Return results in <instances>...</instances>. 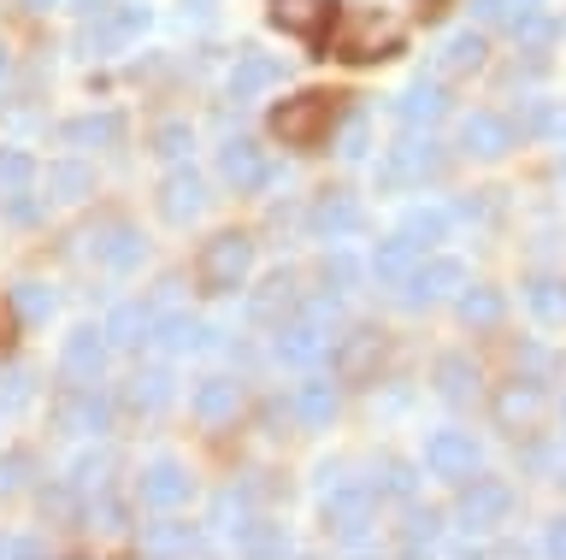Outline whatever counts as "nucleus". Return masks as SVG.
Segmentation results:
<instances>
[{
	"instance_id": "0eeeda50",
	"label": "nucleus",
	"mask_w": 566,
	"mask_h": 560,
	"mask_svg": "<svg viewBox=\"0 0 566 560\" xmlns=\"http://www.w3.org/2000/svg\"><path fill=\"white\" fill-rule=\"evenodd\" d=\"M431 466L449 472V478H472V443H467V436H437V443H431Z\"/></svg>"
},
{
	"instance_id": "f8f14e48",
	"label": "nucleus",
	"mask_w": 566,
	"mask_h": 560,
	"mask_svg": "<svg viewBox=\"0 0 566 560\" xmlns=\"http://www.w3.org/2000/svg\"><path fill=\"white\" fill-rule=\"evenodd\" d=\"M118 136V118H77L65 125V142H113Z\"/></svg>"
},
{
	"instance_id": "20e7f679",
	"label": "nucleus",
	"mask_w": 566,
	"mask_h": 560,
	"mask_svg": "<svg viewBox=\"0 0 566 560\" xmlns=\"http://www.w3.org/2000/svg\"><path fill=\"white\" fill-rule=\"evenodd\" d=\"M242 272H248V236H212L201 249V289L224 295V289H237Z\"/></svg>"
},
{
	"instance_id": "f257e3e1",
	"label": "nucleus",
	"mask_w": 566,
	"mask_h": 560,
	"mask_svg": "<svg viewBox=\"0 0 566 560\" xmlns=\"http://www.w3.org/2000/svg\"><path fill=\"white\" fill-rule=\"evenodd\" d=\"M336 118H343V95L307 89V95H295V101H283V107H272V136H277L283 148H318V142L336 130Z\"/></svg>"
},
{
	"instance_id": "f03ea898",
	"label": "nucleus",
	"mask_w": 566,
	"mask_h": 560,
	"mask_svg": "<svg viewBox=\"0 0 566 560\" xmlns=\"http://www.w3.org/2000/svg\"><path fill=\"white\" fill-rule=\"evenodd\" d=\"M401 47V30L378 19V12H366V19H354L348 36H336V60H348V65H366V60H389Z\"/></svg>"
},
{
	"instance_id": "ddd939ff",
	"label": "nucleus",
	"mask_w": 566,
	"mask_h": 560,
	"mask_svg": "<svg viewBox=\"0 0 566 560\" xmlns=\"http://www.w3.org/2000/svg\"><path fill=\"white\" fill-rule=\"evenodd\" d=\"M195 408H201L207 419H219V413H230V408H237V383H207V390L195 395Z\"/></svg>"
},
{
	"instance_id": "f3484780",
	"label": "nucleus",
	"mask_w": 566,
	"mask_h": 560,
	"mask_svg": "<svg viewBox=\"0 0 566 560\" xmlns=\"http://www.w3.org/2000/svg\"><path fill=\"white\" fill-rule=\"evenodd\" d=\"M230 178H242V183H260V160H248L242 148H230V160H224Z\"/></svg>"
},
{
	"instance_id": "aec40b11",
	"label": "nucleus",
	"mask_w": 566,
	"mask_h": 560,
	"mask_svg": "<svg viewBox=\"0 0 566 560\" xmlns=\"http://www.w3.org/2000/svg\"><path fill=\"white\" fill-rule=\"evenodd\" d=\"M12 330H18V319H12V302H0V348L12 342Z\"/></svg>"
},
{
	"instance_id": "dca6fc26",
	"label": "nucleus",
	"mask_w": 566,
	"mask_h": 560,
	"mask_svg": "<svg viewBox=\"0 0 566 560\" xmlns=\"http://www.w3.org/2000/svg\"><path fill=\"white\" fill-rule=\"evenodd\" d=\"M88 178L77 166H60V171H48V189H60V201H77V189H83Z\"/></svg>"
},
{
	"instance_id": "9b49d317",
	"label": "nucleus",
	"mask_w": 566,
	"mask_h": 560,
	"mask_svg": "<svg viewBox=\"0 0 566 560\" xmlns=\"http://www.w3.org/2000/svg\"><path fill=\"white\" fill-rule=\"evenodd\" d=\"M142 330H148V313H142V307H118L113 325H106V337H113V342H142Z\"/></svg>"
},
{
	"instance_id": "6e6552de",
	"label": "nucleus",
	"mask_w": 566,
	"mask_h": 560,
	"mask_svg": "<svg viewBox=\"0 0 566 560\" xmlns=\"http://www.w3.org/2000/svg\"><path fill=\"white\" fill-rule=\"evenodd\" d=\"M184 472H177V466H154L148 472V478H142V496H148L154 507H171V501H184Z\"/></svg>"
},
{
	"instance_id": "423d86ee",
	"label": "nucleus",
	"mask_w": 566,
	"mask_h": 560,
	"mask_svg": "<svg viewBox=\"0 0 566 560\" xmlns=\"http://www.w3.org/2000/svg\"><path fill=\"white\" fill-rule=\"evenodd\" d=\"M65 372L77 383H95V372H101V337L95 330H77V337L65 342Z\"/></svg>"
},
{
	"instance_id": "412c9836",
	"label": "nucleus",
	"mask_w": 566,
	"mask_h": 560,
	"mask_svg": "<svg viewBox=\"0 0 566 560\" xmlns=\"http://www.w3.org/2000/svg\"><path fill=\"white\" fill-rule=\"evenodd\" d=\"M0 72H7V47H0Z\"/></svg>"
},
{
	"instance_id": "6ab92c4d",
	"label": "nucleus",
	"mask_w": 566,
	"mask_h": 560,
	"mask_svg": "<svg viewBox=\"0 0 566 560\" xmlns=\"http://www.w3.org/2000/svg\"><path fill=\"white\" fill-rule=\"evenodd\" d=\"M265 77H272V65H265V60H248L242 72H237V95H242V89H260Z\"/></svg>"
},
{
	"instance_id": "2eb2a0df",
	"label": "nucleus",
	"mask_w": 566,
	"mask_h": 560,
	"mask_svg": "<svg viewBox=\"0 0 566 560\" xmlns=\"http://www.w3.org/2000/svg\"><path fill=\"white\" fill-rule=\"evenodd\" d=\"M507 507L502 489H478V496H467V519H495Z\"/></svg>"
},
{
	"instance_id": "4468645a",
	"label": "nucleus",
	"mask_w": 566,
	"mask_h": 560,
	"mask_svg": "<svg viewBox=\"0 0 566 560\" xmlns=\"http://www.w3.org/2000/svg\"><path fill=\"white\" fill-rule=\"evenodd\" d=\"M24 183H30V160H24V154H0V189H12V196H18Z\"/></svg>"
},
{
	"instance_id": "4be33fe9",
	"label": "nucleus",
	"mask_w": 566,
	"mask_h": 560,
	"mask_svg": "<svg viewBox=\"0 0 566 560\" xmlns=\"http://www.w3.org/2000/svg\"><path fill=\"white\" fill-rule=\"evenodd\" d=\"M30 7H53V0H30Z\"/></svg>"
},
{
	"instance_id": "a211bd4d",
	"label": "nucleus",
	"mask_w": 566,
	"mask_h": 560,
	"mask_svg": "<svg viewBox=\"0 0 566 560\" xmlns=\"http://www.w3.org/2000/svg\"><path fill=\"white\" fill-rule=\"evenodd\" d=\"M42 542H24V537H0V560H35Z\"/></svg>"
},
{
	"instance_id": "7ed1b4c3",
	"label": "nucleus",
	"mask_w": 566,
	"mask_h": 560,
	"mask_svg": "<svg viewBox=\"0 0 566 560\" xmlns=\"http://www.w3.org/2000/svg\"><path fill=\"white\" fill-rule=\"evenodd\" d=\"M272 24L283 30V36L325 42L331 24H336V0H272Z\"/></svg>"
},
{
	"instance_id": "9d476101",
	"label": "nucleus",
	"mask_w": 566,
	"mask_h": 560,
	"mask_svg": "<svg viewBox=\"0 0 566 560\" xmlns=\"http://www.w3.org/2000/svg\"><path fill=\"white\" fill-rule=\"evenodd\" d=\"M478 60H484V42H478L472 30H467V36H454L449 47H442V72H472Z\"/></svg>"
},
{
	"instance_id": "39448f33",
	"label": "nucleus",
	"mask_w": 566,
	"mask_h": 560,
	"mask_svg": "<svg viewBox=\"0 0 566 560\" xmlns=\"http://www.w3.org/2000/svg\"><path fill=\"white\" fill-rule=\"evenodd\" d=\"M142 24H148V12H142V7H118V12H106V19H101V30L95 24L83 30V47H118V42H130Z\"/></svg>"
},
{
	"instance_id": "1a4fd4ad",
	"label": "nucleus",
	"mask_w": 566,
	"mask_h": 560,
	"mask_svg": "<svg viewBox=\"0 0 566 560\" xmlns=\"http://www.w3.org/2000/svg\"><path fill=\"white\" fill-rule=\"evenodd\" d=\"M467 148H478V154H502L507 148V125L502 118H467Z\"/></svg>"
}]
</instances>
